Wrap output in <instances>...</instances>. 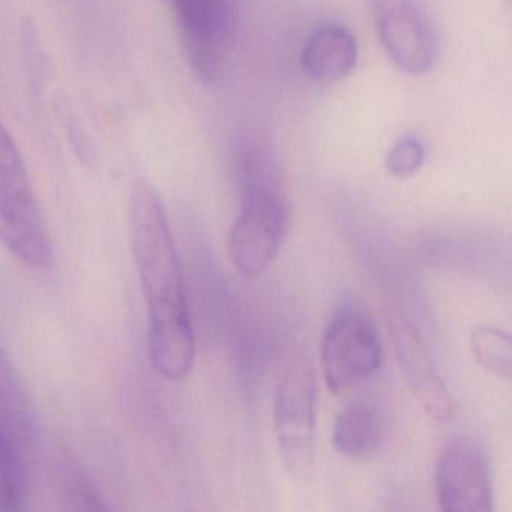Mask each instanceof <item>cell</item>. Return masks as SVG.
<instances>
[{
    "label": "cell",
    "instance_id": "obj_1",
    "mask_svg": "<svg viewBox=\"0 0 512 512\" xmlns=\"http://www.w3.org/2000/svg\"><path fill=\"white\" fill-rule=\"evenodd\" d=\"M131 250L148 305L149 358L155 370L181 382L196 359V337L172 230L161 197L136 181L128 197Z\"/></svg>",
    "mask_w": 512,
    "mask_h": 512
},
{
    "label": "cell",
    "instance_id": "obj_2",
    "mask_svg": "<svg viewBox=\"0 0 512 512\" xmlns=\"http://www.w3.org/2000/svg\"><path fill=\"white\" fill-rule=\"evenodd\" d=\"M242 208L230 232V254L244 277L262 275L280 253L290 209L283 169L271 143L262 137L235 146Z\"/></svg>",
    "mask_w": 512,
    "mask_h": 512
},
{
    "label": "cell",
    "instance_id": "obj_3",
    "mask_svg": "<svg viewBox=\"0 0 512 512\" xmlns=\"http://www.w3.org/2000/svg\"><path fill=\"white\" fill-rule=\"evenodd\" d=\"M274 427L287 472L307 479L316 452V373L308 356L290 361L274 400Z\"/></svg>",
    "mask_w": 512,
    "mask_h": 512
},
{
    "label": "cell",
    "instance_id": "obj_4",
    "mask_svg": "<svg viewBox=\"0 0 512 512\" xmlns=\"http://www.w3.org/2000/svg\"><path fill=\"white\" fill-rule=\"evenodd\" d=\"M182 52L205 85L223 83L235 40V0H170Z\"/></svg>",
    "mask_w": 512,
    "mask_h": 512
},
{
    "label": "cell",
    "instance_id": "obj_5",
    "mask_svg": "<svg viewBox=\"0 0 512 512\" xmlns=\"http://www.w3.org/2000/svg\"><path fill=\"white\" fill-rule=\"evenodd\" d=\"M320 355L326 386L334 394L373 377L382 367L383 349L370 314L356 305H343L326 326Z\"/></svg>",
    "mask_w": 512,
    "mask_h": 512
},
{
    "label": "cell",
    "instance_id": "obj_6",
    "mask_svg": "<svg viewBox=\"0 0 512 512\" xmlns=\"http://www.w3.org/2000/svg\"><path fill=\"white\" fill-rule=\"evenodd\" d=\"M377 34L392 64L418 76L439 56V34L424 0H371Z\"/></svg>",
    "mask_w": 512,
    "mask_h": 512
},
{
    "label": "cell",
    "instance_id": "obj_7",
    "mask_svg": "<svg viewBox=\"0 0 512 512\" xmlns=\"http://www.w3.org/2000/svg\"><path fill=\"white\" fill-rule=\"evenodd\" d=\"M440 508L446 512H490L493 509L490 466L484 446L469 436L446 443L434 467Z\"/></svg>",
    "mask_w": 512,
    "mask_h": 512
},
{
    "label": "cell",
    "instance_id": "obj_8",
    "mask_svg": "<svg viewBox=\"0 0 512 512\" xmlns=\"http://www.w3.org/2000/svg\"><path fill=\"white\" fill-rule=\"evenodd\" d=\"M385 322L398 365L413 397L434 421H451L455 413L454 400L449 395L442 377L437 373L424 338L418 329L394 308L386 311Z\"/></svg>",
    "mask_w": 512,
    "mask_h": 512
},
{
    "label": "cell",
    "instance_id": "obj_9",
    "mask_svg": "<svg viewBox=\"0 0 512 512\" xmlns=\"http://www.w3.org/2000/svg\"><path fill=\"white\" fill-rule=\"evenodd\" d=\"M389 421L376 401L358 400L347 404L335 419L332 442L350 460H370L385 448Z\"/></svg>",
    "mask_w": 512,
    "mask_h": 512
},
{
    "label": "cell",
    "instance_id": "obj_10",
    "mask_svg": "<svg viewBox=\"0 0 512 512\" xmlns=\"http://www.w3.org/2000/svg\"><path fill=\"white\" fill-rule=\"evenodd\" d=\"M358 62V41L343 25H326L305 41L301 67L314 82L334 83L346 79Z\"/></svg>",
    "mask_w": 512,
    "mask_h": 512
},
{
    "label": "cell",
    "instance_id": "obj_11",
    "mask_svg": "<svg viewBox=\"0 0 512 512\" xmlns=\"http://www.w3.org/2000/svg\"><path fill=\"white\" fill-rule=\"evenodd\" d=\"M0 430L25 452L40 437L37 412L5 347L0 343Z\"/></svg>",
    "mask_w": 512,
    "mask_h": 512
},
{
    "label": "cell",
    "instance_id": "obj_12",
    "mask_svg": "<svg viewBox=\"0 0 512 512\" xmlns=\"http://www.w3.org/2000/svg\"><path fill=\"white\" fill-rule=\"evenodd\" d=\"M26 452L0 430V512L22 511L28 499Z\"/></svg>",
    "mask_w": 512,
    "mask_h": 512
},
{
    "label": "cell",
    "instance_id": "obj_13",
    "mask_svg": "<svg viewBox=\"0 0 512 512\" xmlns=\"http://www.w3.org/2000/svg\"><path fill=\"white\" fill-rule=\"evenodd\" d=\"M470 346L478 364L503 380L512 376L511 335L493 325H478L470 335Z\"/></svg>",
    "mask_w": 512,
    "mask_h": 512
},
{
    "label": "cell",
    "instance_id": "obj_14",
    "mask_svg": "<svg viewBox=\"0 0 512 512\" xmlns=\"http://www.w3.org/2000/svg\"><path fill=\"white\" fill-rule=\"evenodd\" d=\"M425 161V146L416 137L398 140L386 158V169L398 179L412 178L421 170Z\"/></svg>",
    "mask_w": 512,
    "mask_h": 512
}]
</instances>
